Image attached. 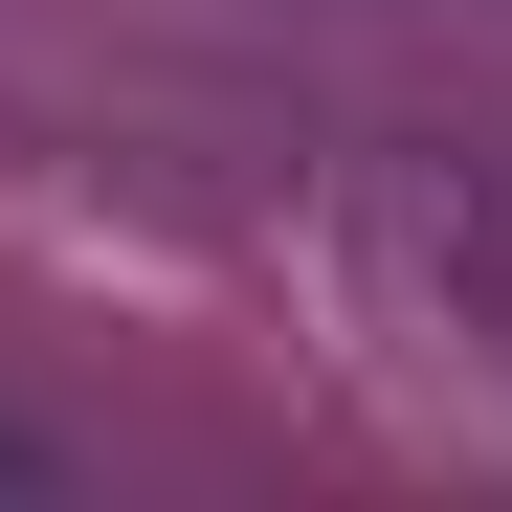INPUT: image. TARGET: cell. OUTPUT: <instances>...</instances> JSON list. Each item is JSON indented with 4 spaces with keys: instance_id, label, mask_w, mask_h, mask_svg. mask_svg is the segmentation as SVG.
Wrapping results in <instances>:
<instances>
[]
</instances>
